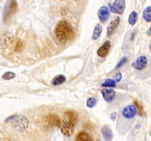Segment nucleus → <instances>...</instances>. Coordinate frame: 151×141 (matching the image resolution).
I'll return each instance as SVG.
<instances>
[{
	"instance_id": "obj_1",
	"label": "nucleus",
	"mask_w": 151,
	"mask_h": 141,
	"mask_svg": "<svg viewBox=\"0 0 151 141\" xmlns=\"http://www.w3.org/2000/svg\"><path fill=\"white\" fill-rule=\"evenodd\" d=\"M77 121V114L74 111H66L60 118L58 127L64 136L71 137L74 133V128Z\"/></svg>"
},
{
	"instance_id": "obj_2",
	"label": "nucleus",
	"mask_w": 151,
	"mask_h": 141,
	"mask_svg": "<svg viewBox=\"0 0 151 141\" xmlns=\"http://www.w3.org/2000/svg\"><path fill=\"white\" fill-rule=\"evenodd\" d=\"M55 34L60 43L64 44L72 41L75 37V32L66 21H60L56 25Z\"/></svg>"
},
{
	"instance_id": "obj_3",
	"label": "nucleus",
	"mask_w": 151,
	"mask_h": 141,
	"mask_svg": "<svg viewBox=\"0 0 151 141\" xmlns=\"http://www.w3.org/2000/svg\"><path fill=\"white\" fill-rule=\"evenodd\" d=\"M18 3L16 0H7L3 10V22L7 23L10 18L16 13Z\"/></svg>"
},
{
	"instance_id": "obj_4",
	"label": "nucleus",
	"mask_w": 151,
	"mask_h": 141,
	"mask_svg": "<svg viewBox=\"0 0 151 141\" xmlns=\"http://www.w3.org/2000/svg\"><path fill=\"white\" fill-rule=\"evenodd\" d=\"M111 11L114 13L122 15L125 9V0H115L113 4H109Z\"/></svg>"
},
{
	"instance_id": "obj_5",
	"label": "nucleus",
	"mask_w": 151,
	"mask_h": 141,
	"mask_svg": "<svg viewBox=\"0 0 151 141\" xmlns=\"http://www.w3.org/2000/svg\"><path fill=\"white\" fill-rule=\"evenodd\" d=\"M28 126H29V121H28L27 118L24 116L17 117L16 119L15 118L14 122H13V126L16 130L19 131V132L26 130Z\"/></svg>"
},
{
	"instance_id": "obj_6",
	"label": "nucleus",
	"mask_w": 151,
	"mask_h": 141,
	"mask_svg": "<svg viewBox=\"0 0 151 141\" xmlns=\"http://www.w3.org/2000/svg\"><path fill=\"white\" fill-rule=\"evenodd\" d=\"M122 116H123L125 118L128 119H133L135 118V116L137 114V107H135V105H128L127 107H125V108L122 110Z\"/></svg>"
},
{
	"instance_id": "obj_7",
	"label": "nucleus",
	"mask_w": 151,
	"mask_h": 141,
	"mask_svg": "<svg viewBox=\"0 0 151 141\" xmlns=\"http://www.w3.org/2000/svg\"><path fill=\"white\" fill-rule=\"evenodd\" d=\"M147 58L146 56H140L132 63V66L134 67V68L138 70H144L147 67Z\"/></svg>"
},
{
	"instance_id": "obj_8",
	"label": "nucleus",
	"mask_w": 151,
	"mask_h": 141,
	"mask_svg": "<svg viewBox=\"0 0 151 141\" xmlns=\"http://www.w3.org/2000/svg\"><path fill=\"white\" fill-rule=\"evenodd\" d=\"M60 118L55 114H49L45 118V123L47 127L52 126H58Z\"/></svg>"
},
{
	"instance_id": "obj_9",
	"label": "nucleus",
	"mask_w": 151,
	"mask_h": 141,
	"mask_svg": "<svg viewBox=\"0 0 151 141\" xmlns=\"http://www.w3.org/2000/svg\"><path fill=\"white\" fill-rule=\"evenodd\" d=\"M101 93L105 101L109 103L112 102L116 97V93L113 89H103Z\"/></svg>"
},
{
	"instance_id": "obj_10",
	"label": "nucleus",
	"mask_w": 151,
	"mask_h": 141,
	"mask_svg": "<svg viewBox=\"0 0 151 141\" xmlns=\"http://www.w3.org/2000/svg\"><path fill=\"white\" fill-rule=\"evenodd\" d=\"M99 20L103 23H105L109 18V10L106 6H102L97 12Z\"/></svg>"
},
{
	"instance_id": "obj_11",
	"label": "nucleus",
	"mask_w": 151,
	"mask_h": 141,
	"mask_svg": "<svg viewBox=\"0 0 151 141\" xmlns=\"http://www.w3.org/2000/svg\"><path fill=\"white\" fill-rule=\"evenodd\" d=\"M119 22H120V18L119 17H116L110 22V24H109V26H108L107 27L108 36H111V35L114 33L115 30H116V27H117L118 25H119Z\"/></svg>"
},
{
	"instance_id": "obj_12",
	"label": "nucleus",
	"mask_w": 151,
	"mask_h": 141,
	"mask_svg": "<svg viewBox=\"0 0 151 141\" xmlns=\"http://www.w3.org/2000/svg\"><path fill=\"white\" fill-rule=\"evenodd\" d=\"M111 42L110 41H106L97 50V54L100 57H105L107 56L109 50L111 48Z\"/></svg>"
},
{
	"instance_id": "obj_13",
	"label": "nucleus",
	"mask_w": 151,
	"mask_h": 141,
	"mask_svg": "<svg viewBox=\"0 0 151 141\" xmlns=\"http://www.w3.org/2000/svg\"><path fill=\"white\" fill-rule=\"evenodd\" d=\"M101 132L103 137H104L105 140L112 141L114 137V134L110 126H108V125H105V126H103V128L101 129Z\"/></svg>"
},
{
	"instance_id": "obj_14",
	"label": "nucleus",
	"mask_w": 151,
	"mask_h": 141,
	"mask_svg": "<svg viewBox=\"0 0 151 141\" xmlns=\"http://www.w3.org/2000/svg\"><path fill=\"white\" fill-rule=\"evenodd\" d=\"M75 141H93V138L89 134L83 131L78 134Z\"/></svg>"
},
{
	"instance_id": "obj_15",
	"label": "nucleus",
	"mask_w": 151,
	"mask_h": 141,
	"mask_svg": "<svg viewBox=\"0 0 151 141\" xmlns=\"http://www.w3.org/2000/svg\"><path fill=\"white\" fill-rule=\"evenodd\" d=\"M102 32H103V26L100 24H97V25L94 27V31H93L92 35H91V39L93 41H96V40L98 39L99 38L101 35Z\"/></svg>"
},
{
	"instance_id": "obj_16",
	"label": "nucleus",
	"mask_w": 151,
	"mask_h": 141,
	"mask_svg": "<svg viewBox=\"0 0 151 141\" xmlns=\"http://www.w3.org/2000/svg\"><path fill=\"white\" fill-rule=\"evenodd\" d=\"M65 82H66V76L63 74H59L55 76L54 79L52 81V84L53 85H59Z\"/></svg>"
},
{
	"instance_id": "obj_17",
	"label": "nucleus",
	"mask_w": 151,
	"mask_h": 141,
	"mask_svg": "<svg viewBox=\"0 0 151 141\" xmlns=\"http://www.w3.org/2000/svg\"><path fill=\"white\" fill-rule=\"evenodd\" d=\"M138 20V13L136 11H132L128 17V24L131 26H134Z\"/></svg>"
},
{
	"instance_id": "obj_18",
	"label": "nucleus",
	"mask_w": 151,
	"mask_h": 141,
	"mask_svg": "<svg viewBox=\"0 0 151 141\" xmlns=\"http://www.w3.org/2000/svg\"><path fill=\"white\" fill-rule=\"evenodd\" d=\"M143 19L147 23H150L151 21V7L150 6H147L143 11Z\"/></svg>"
},
{
	"instance_id": "obj_19",
	"label": "nucleus",
	"mask_w": 151,
	"mask_h": 141,
	"mask_svg": "<svg viewBox=\"0 0 151 141\" xmlns=\"http://www.w3.org/2000/svg\"><path fill=\"white\" fill-rule=\"evenodd\" d=\"M101 86L103 88H115L116 86V82L112 79H107L103 82Z\"/></svg>"
},
{
	"instance_id": "obj_20",
	"label": "nucleus",
	"mask_w": 151,
	"mask_h": 141,
	"mask_svg": "<svg viewBox=\"0 0 151 141\" xmlns=\"http://www.w3.org/2000/svg\"><path fill=\"white\" fill-rule=\"evenodd\" d=\"M23 43L20 39H17L16 41V44H15L14 50L16 53H20L23 49Z\"/></svg>"
},
{
	"instance_id": "obj_21",
	"label": "nucleus",
	"mask_w": 151,
	"mask_h": 141,
	"mask_svg": "<svg viewBox=\"0 0 151 141\" xmlns=\"http://www.w3.org/2000/svg\"><path fill=\"white\" fill-rule=\"evenodd\" d=\"M134 105H135V107H137V113H138V114L141 116L144 115L145 112H144V109H143L142 105V104H140L139 101H137V100H135V101H134Z\"/></svg>"
},
{
	"instance_id": "obj_22",
	"label": "nucleus",
	"mask_w": 151,
	"mask_h": 141,
	"mask_svg": "<svg viewBox=\"0 0 151 141\" xmlns=\"http://www.w3.org/2000/svg\"><path fill=\"white\" fill-rule=\"evenodd\" d=\"M97 104V99L94 97L88 98L86 101V106L89 108H92Z\"/></svg>"
},
{
	"instance_id": "obj_23",
	"label": "nucleus",
	"mask_w": 151,
	"mask_h": 141,
	"mask_svg": "<svg viewBox=\"0 0 151 141\" xmlns=\"http://www.w3.org/2000/svg\"><path fill=\"white\" fill-rule=\"evenodd\" d=\"M16 77V73L12 71H7L2 75V78L5 80H10Z\"/></svg>"
},
{
	"instance_id": "obj_24",
	"label": "nucleus",
	"mask_w": 151,
	"mask_h": 141,
	"mask_svg": "<svg viewBox=\"0 0 151 141\" xmlns=\"http://www.w3.org/2000/svg\"><path fill=\"white\" fill-rule=\"evenodd\" d=\"M127 61H128V58H127L126 57H122V60H120V61H119V63H117V65H116V68H120L121 66H123V65L125 64V63H126Z\"/></svg>"
},
{
	"instance_id": "obj_25",
	"label": "nucleus",
	"mask_w": 151,
	"mask_h": 141,
	"mask_svg": "<svg viewBox=\"0 0 151 141\" xmlns=\"http://www.w3.org/2000/svg\"><path fill=\"white\" fill-rule=\"evenodd\" d=\"M121 79H122V73H121L120 72H117V73H116V75H115L114 79V80L116 82H120Z\"/></svg>"
},
{
	"instance_id": "obj_26",
	"label": "nucleus",
	"mask_w": 151,
	"mask_h": 141,
	"mask_svg": "<svg viewBox=\"0 0 151 141\" xmlns=\"http://www.w3.org/2000/svg\"><path fill=\"white\" fill-rule=\"evenodd\" d=\"M67 8L66 7H62L61 9H60V14L62 15L63 16H66V14H67Z\"/></svg>"
},
{
	"instance_id": "obj_27",
	"label": "nucleus",
	"mask_w": 151,
	"mask_h": 141,
	"mask_svg": "<svg viewBox=\"0 0 151 141\" xmlns=\"http://www.w3.org/2000/svg\"><path fill=\"white\" fill-rule=\"evenodd\" d=\"M116 113H112L111 115V120H114L115 119H116Z\"/></svg>"
},
{
	"instance_id": "obj_28",
	"label": "nucleus",
	"mask_w": 151,
	"mask_h": 141,
	"mask_svg": "<svg viewBox=\"0 0 151 141\" xmlns=\"http://www.w3.org/2000/svg\"><path fill=\"white\" fill-rule=\"evenodd\" d=\"M97 141H102V140H97Z\"/></svg>"
},
{
	"instance_id": "obj_29",
	"label": "nucleus",
	"mask_w": 151,
	"mask_h": 141,
	"mask_svg": "<svg viewBox=\"0 0 151 141\" xmlns=\"http://www.w3.org/2000/svg\"><path fill=\"white\" fill-rule=\"evenodd\" d=\"M60 1H62V0H60Z\"/></svg>"
},
{
	"instance_id": "obj_30",
	"label": "nucleus",
	"mask_w": 151,
	"mask_h": 141,
	"mask_svg": "<svg viewBox=\"0 0 151 141\" xmlns=\"http://www.w3.org/2000/svg\"><path fill=\"white\" fill-rule=\"evenodd\" d=\"M76 1H77V0H76Z\"/></svg>"
}]
</instances>
